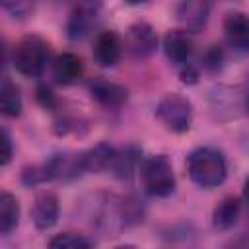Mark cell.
<instances>
[{
    "instance_id": "7a4b0ae2",
    "label": "cell",
    "mask_w": 249,
    "mask_h": 249,
    "mask_svg": "<svg viewBox=\"0 0 249 249\" xmlns=\"http://www.w3.org/2000/svg\"><path fill=\"white\" fill-rule=\"evenodd\" d=\"M142 187L150 196L165 198L175 191V175L167 156L154 154L146 158L140 165Z\"/></svg>"
},
{
    "instance_id": "e0dca14e",
    "label": "cell",
    "mask_w": 249,
    "mask_h": 249,
    "mask_svg": "<svg viewBox=\"0 0 249 249\" xmlns=\"http://www.w3.org/2000/svg\"><path fill=\"white\" fill-rule=\"evenodd\" d=\"M138 161H140V152L138 148L134 146H128L121 152L115 154V160L111 163V171L115 177L123 179V181H128L134 173H136V167H138Z\"/></svg>"
},
{
    "instance_id": "4fadbf2b",
    "label": "cell",
    "mask_w": 249,
    "mask_h": 249,
    "mask_svg": "<svg viewBox=\"0 0 249 249\" xmlns=\"http://www.w3.org/2000/svg\"><path fill=\"white\" fill-rule=\"evenodd\" d=\"M53 74H54L56 82L62 86L76 84L84 74V62L74 53H62L56 56V60L53 64Z\"/></svg>"
},
{
    "instance_id": "9c48e42d",
    "label": "cell",
    "mask_w": 249,
    "mask_h": 249,
    "mask_svg": "<svg viewBox=\"0 0 249 249\" xmlns=\"http://www.w3.org/2000/svg\"><path fill=\"white\" fill-rule=\"evenodd\" d=\"M123 53V41L115 31H101L93 41V58L99 66L111 68L119 62Z\"/></svg>"
},
{
    "instance_id": "277c9868",
    "label": "cell",
    "mask_w": 249,
    "mask_h": 249,
    "mask_svg": "<svg viewBox=\"0 0 249 249\" xmlns=\"http://www.w3.org/2000/svg\"><path fill=\"white\" fill-rule=\"evenodd\" d=\"M156 117L171 132H187L193 123V105L181 93H167L156 105Z\"/></svg>"
},
{
    "instance_id": "83f0119b",
    "label": "cell",
    "mask_w": 249,
    "mask_h": 249,
    "mask_svg": "<svg viewBox=\"0 0 249 249\" xmlns=\"http://www.w3.org/2000/svg\"><path fill=\"white\" fill-rule=\"evenodd\" d=\"M128 6H138V4H144V2H148V0H124Z\"/></svg>"
},
{
    "instance_id": "44dd1931",
    "label": "cell",
    "mask_w": 249,
    "mask_h": 249,
    "mask_svg": "<svg viewBox=\"0 0 249 249\" xmlns=\"http://www.w3.org/2000/svg\"><path fill=\"white\" fill-rule=\"evenodd\" d=\"M21 181H23L25 187H35V185H41V183L51 181V179H49V173H47L45 163H41V165L25 167L23 173H21Z\"/></svg>"
},
{
    "instance_id": "8fae6325",
    "label": "cell",
    "mask_w": 249,
    "mask_h": 249,
    "mask_svg": "<svg viewBox=\"0 0 249 249\" xmlns=\"http://www.w3.org/2000/svg\"><path fill=\"white\" fill-rule=\"evenodd\" d=\"M163 53L177 66L189 62V58L193 54V39H191L189 31L187 29L167 31L163 37Z\"/></svg>"
},
{
    "instance_id": "3957f363",
    "label": "cell",
    "mask_w": 249,
    "mask_h": 249,
    "mask_svg": "<svg viewBox=\"0 0 249 249\" xmlns=\"http://www.w3.org/2000/svg\"><path fill=\"white\" fill-rule=\"evenodd\" d=\"M12 62L21 76L37 78L49 62V45L37 35H27L16 45Z\"/></svg>"
},
{
    "instance_id": "2e32d148",
    "label": "cell",
    "mask_w": 249,
    "mask_h": 249,
    "mask_svg": "<svg viewBox=\"0 0 249 249\" xmlns=\"http://www.w3.org/2000/svg\"><path fill=\"white\" fill-rule=\"evenodd\" d=\"M18 224H19V202L12 193L2 191L0 193V233L10 235L18 228Z\"/></svg>"
},
{
    "instance_id": "cb8c5ba5",
    "label": "cell",
    "mask_w": 249,
    "mask_h": 249,
    "mask_svg": "<svg viewBox=\"0 0 249 249\" xmlns=\"http://www.w3.org/2000/svg\"><path fill=\"white\" fill-rule=\"evenodd\" d=\"M14 156V148H12V138H10V132L8 128H2V158H0V163L2 165H8L10 160Z\"/></svg>"
},
{
    "instance_id": "603a6c76",
    "label": "cell",
    "mask_w": 249,
    "mask_h": 249,
    "mask_svg": "<svg viewBox=\"0 0 249 249\" xmlns=\"http://www.w3.org/2000/svg\"><path fill=\"white\" fill-rule=\"evenodd\" d=\"M179 78H181V82H183V84H187V86H193V84H196V82H198V70H196V66H193L191 62H185V64H181V70H179Z\"/></svg>"
},
{
    "instance_id": "ac0fdd59",
    "label": "cell",
    "mask_w": 249,
    "mask_h": 249,
    "mask_svg": "<svg viewBox=\"0 0 249 249\" xmlns=\"http://www.w3.org/2000/svg\"><path fill=\"white\" fill-rule=\"evenodd\" d=\"M21 105L23 103H21L19 88L8 76H4L2 78V86H0V107H2V113L6 117H19Z\"/></svg>"
},
{
    "instance_id": "52a82bcc",
    "label": "cell",
    "mask_w": 249,
    "mask_h": 249,
    "mask_svg": "<svg viewBox=\"0 0 249 249\" xmlns=\"http://www.w3.org/2000/svg\"><path fill=\"white\" fill-rule=\"evenodd\" d=\"M212 10V0H181L175 8L177 21L183 25L187 31H202L210 18Z\"/></svg>"
},
{
    "instance_id": "5bb4252c",
    "label": "cell",
    "mask_w": 249,
    "mask_h": 249,
    "mask_svg": "<svg viewBox=\"0 0 249 249\" xmlns=\"http://www.w3.org/2000/svg\"><path fill=\"white\" fill-rule=\"evenodd\" d=\"M239 212H241V204H239V198L235 196H224L214 212H212V226L216 230H231L235 224H237V218H239Z\"/></svg>"
},
{
    "instance_id": "ba28073f",
    "label": "cell",
    "mask_w": 249,
    "mask_h": 249,
    "mask_svg": "<svg viewBox=\"0 0 249 249\" xmlns=\"http://www.w3.org/2000/svg\"><path fill=\"white\" fill-rule=\"evenodd\" d=\"M224 35L230 47L237 53L249 54V16L243 12H231L224 19Z\"/></svg>"
},
{
    "instance_id": "9a60e30c",
    "label": "cell",
    "mask_w": 249,
    "mask_h": 249,
    "mask_svg": "<svg viewBox=\"0 0 249 249\" xmlns=\"http://www.w3.org/2000/svg\"><path fill=\"white\" fill-rule=\"evenodd\" d=\"M117 150L105 142L93 146L91 150L84 152V163H86V173H99L105 169H111V163L115 160Z\"/></svg>"
},
{
    "instance_id": "6da1fadb",
    "label": "cell",
    "mask_w": 249,
    "mask_h": 249,
    "mask_svg": "<svg viewBox=\"0 0 249 249\" xmlns=\"http://www.w3.org/2000/svg\"><path fill=\"white\" fill-rule=\"evenodd\" d=\"M187 171L195 185L202 189H212L224 183L228 175V165L222 152L214 148H196L187 158Z\"/></svg>"
},
{
    "instance_id": "30bf717a",
    "label": "cell",
    "mask_w": 249,
    "mask_h": 249,
    "mask_svg": "<svg viewBox=\"0 0 249 249\" xmlns=\"http://www.w3.org/2000/svg\"><path fill=\"white\" fill-rule=\"evenodd\" d=\"M58 196L51 191L39 193L33 200L31 206V220L35 224V228L39 230H49L56 224L58 220Z\"/></svg>"
},
{
    "instance_id": "ffe728a7",
    "label": "cell",
    "mask_w": 249,
    "mask_h": 249,
    "mask_svg": "<svg viewBox=\"0 0 249 249\" xmlns=\"http://www.w3.org/2000/svg\"><path fill=\"white\" fill-rule=\"evenodd\" d=\"M2 2V8L16 19H25L29 18L35 8H37V2L39 0H0Z\"/></svg>"
},
{
    "instance_id": "484cf974",
    "label": "cell",
    "mask_w": 249,
    "mask_h": 249,
    "mask_svg": "<svg viewBox=\"0 0 249 249\" xmlns=\"http://www.w3.org/2000/svg\"><path fill=\"white\" fill-rule=\"evenodd\" d=\"M241 99H243V109H245V113L249 115V78H247V88H245V91L241 93Z\"/></svg>"
},
{
    "instance_id": "d4e9b609",
    "label": "cell",
    "mask_w": 249,
    "mask_h": 249,
    "mask_svg": "<svg viewBox=\"0 0 249 249\" xmlns=\"http://www.w3.org/2000/svg\"><path fill=\"white\" fill-rule=\"evenodd\" d=\"M37 99H39V101H41V105H43V107H47V109H53V107H54V103H56V99H54V95H53L51 88H47V86H41V88L37 89Z\"/></svg>"
},
{
    "instance_id": "8992f818",
    "label": "cell",
    "mask_w": 249,
    "mask_h": 249,
    "mask_svg": "<svg viewBox=\"0 0 249 249\" xmlns=\"http://www.w3.org/2000/svg\"><path fill=\"white\" fill-rule=\"evenodd\" d=\"M124 47L134 58L150 56L158 47V33L146 21H136L126 29Z\"/></svg>"
},
{
    "instance_id": "7402d4cb",
    "label": "cell",
    "mask_w": 249,
    "mask_h": 249,
    "mask_svg": "<svg viewBox=\"0 0 249 249\" xmlns=\"http://www.w3.org/2000/svg\"><path fill=\"white\" fill-rule=\"evenodd\" d=\"M222 60H224V56H222V51L216 47V45H212L204 54H202V58H200V64H202V68L206 70V72H210V74H216L220 68H222Z\"/></svg>"
},
{
    "instance_id": "7c38bea8",
    "label": "cell",
    "mask_w": 249,
    "mask_h": 249,
    "mask_svg": "<svg viewBox=\"0 0 249 249\" xmlns=\"http://www.w3.org/2000/svg\"><path fill=\"white\" fill-rule=\"evenodd\" d=\"M89 93L97 103H101L105 107H119L128 97V91L124 86L103 80V78H97L89 84Z\"/></svg>"
},
{
    "instance_id": "d6986e66",
    "label": "cell",
    "mask_w": 249,
    "mask_h": 249,
    "mask_svg": "<svg viewBox=\"0 0 249 249\" xmlns=\"http://www.w3.org/2000/svg\"><path fill=\"white\" fill-rule=\"evenodd\" d=\"M93 241L88 239L86 235L82 233H76V231H62V233H56L51 241H49V247L53 249H88L91 247Z\"/></svg>"
},
{
    "instance_id": "5b68a950",
    "label": "cell",
    "mask_w": 249,
    "mask_h": 249,
    "mask_svg": "<svg viewBox=\"0 0 249 249\" xmlns=\"http://www.w3.org/2000/svg\"><path fill=\"white\" fill-rule=\"evenodd\" d=\"M99 14H101V0H78V4L74 6L68 18V25H66L68 37L72 41L84 39L97 23Z\"/></svg>"
},
{
    "instance_id": "4316f807",
    "label": "cell",
    "mask_w": 249,
    "mask_h": 249,
    "mask_svg": "<svg viewBox=\"0 0 249 249\" xmlns=\"http://www.w3.org/2000/svg\"><path fill=\"white\" fill-rule=\"evenodd\" d=\"M243 198H245V202L249 204V177H247L245 183H243Z\"/></svg>"
}]
</instances>
